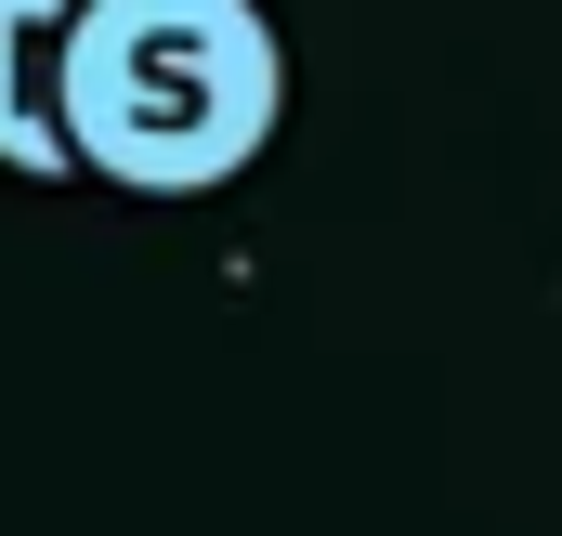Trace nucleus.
Listing matches in <instances>:
<instances>
[{
	"mask_svg": "<svg viewBox=\"0 0 562 536\" xmlns=\"http://www.w3.org/2000/svg\"><path fill=\"white\" fill-rule=\"evenodd\" d=\"M288 119L262 0H92L66 40V157L105 197H223Z\"/></svg>",
	"mask_w": 562,
	"mask_h": 536,
	"instance_id": "f257e3e1",
	"label": "nucleus"
},
{
	"mask_svg": "<svg viewBox=\"0 0 562 536\" xmlns=\"http://www.w3.org/2000/svg\"><path fill=\"white\" fill-rule=\"evenodd\" d=\"M92 0H0V170L26 183H79L66 157V40Z\"/></svg>",
	"mask_w": 562,
	"mask_h": 536,
	"instance_id": "f03ea898",
	"label": "nucleus"
}]
</instances>
